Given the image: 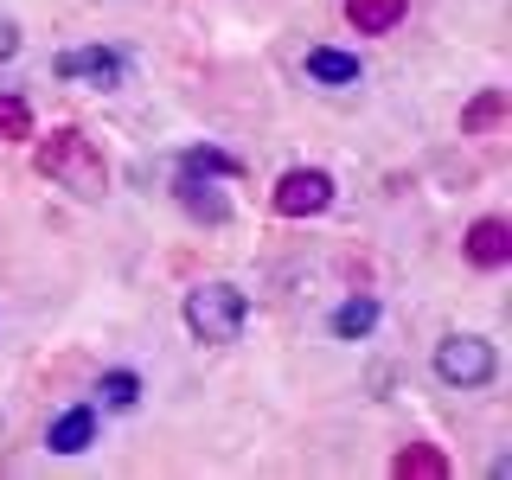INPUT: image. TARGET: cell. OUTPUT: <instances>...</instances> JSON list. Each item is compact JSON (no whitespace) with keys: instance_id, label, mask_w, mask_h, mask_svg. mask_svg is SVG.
Returning a JSON list of instances; mask_svg holds the SVG:
<instances>
[{"instance_id":"obj_1","label":"cell","mask_w":512,"mask_h":480,"mask_svg":"<svg viewBox=\"0 0 512 480\" xmlns=\"http://www.w3.org/2000/svg\"><path fill=\"white\" fill-rule=\"evenodd\" d=\"M39 173L64 192H77V199H103L109 186V160L96 148L90 135H77V128H52V135L39 141Z\"/></svg>"},{"instance_id":"obj_2","label":"cell","mask_w":512,"mask_h":480,"mask_svg":"<svg viewBox=\"0 0 512 480\" xmlns=\"http://www.w3.org/2000/svg\"><path fill=\"white\" fill-rule=\"evenodd\" d=\"M244 320H250V301H244V288H231V282H205V288L186 295V327L199 333V340H212V346L237 340Z\"/></svg>"},{"instance_id":"obj_3","label":"cell","mask_w":512,"mask_h":480,"mask_svg":"<svg viewBox=\"0 0 512 480\" xmlns=\"http://www.w3.org/2000/svg\"><path fill=\"white\" fill-rule=\"evenodd\" d=\"M436 378L455 384V391H480L493 378V346L474 340V333H455V340L436 346Z\"/></svg>"},{"instance_id":"obj_4","label":"cell","mask_w":512,"mask_h":480,"mask_svg":"<svg viewBox=\"0 0 512 480\" xmlns=\"http://www.w3.org/2000/svg\"><path fill=\"white\" fill-rule=\"evenodd\" d=\"M327 205H333V180L320 167H295V173L276 180V212L282 218H314V212H327Z\"/></svg>"},{"instance_id":"obj_5","label":"cell","mask_w":512,"mask_h":480,"mask_svg":"<svg viewBox=\"0 0 512 480\" xmlns=\"http://www.w3.org/2000/svg\"><path fill=\"white\" fill-rule=\"evenodd\" d=\"M58 77H64V84H90V90H116L128 77V64L116 52H103V45H84V52L58 58Z\"/></svg>"},{"instance_id":"obj_6","label":"cell","mask_w":512,"mask_h":480,"mask_svg":"<svg viewBox=\"0 0 512 480\" xmlns=\"http://www.w3.org/2000/svg\"><path fill=\"white\" fill-rule=\"evenodd\" d=\"M468 263L474 269H506L512 263V224L506 218H480L468 231Z\"/></svg>"},{"instance_id":"obj_7","label":"cell","mask_w":512,"mask_h":480,"mask_svg":"<svg viewBox=\"0 0 512 480\" xmlns=\"http://www.w3.org/2000/svg\"><path fill=\"white\" fill-rule=\"evenodd\" d=\"M90 436H96V410H64L45 442H52V455H84Z\"/></svg>"},{"instance_id":"obj_8","label":"cell","mask_w":512,"mask_h":480,"mask_svg":"<svg viewBox=\"0 0 512 480\" xmlns=\"http://www.w3.org/2000/svg\"><path fill=\"white\" fill-rule=\"evenodd\" d=\"M180 205H186L192 218H205V224H224V218H231L224 192H218V186H205L199 173H180Z\"/></svg>"},{"instance_id":"obj_9","label":"cell","mask_w":512,"mask_h":480,"mask_svg":"<svg viewBox=\"0 0 512 480\" xmlns=\"http://www.w3.org/2000/svg\"><path fill=\"white\" fill-rule=\"evenodd\" d=\"M391 474L397 480H448V455H442V448H429V442H410L404 455L391 461Z\"/></svg>"},{"instance_id":"obj_10","label":"cell","mask_w":512,"mask_h":480,"mask_svg":"<svg viewBox=\"0 0 512 480\" xmlns=\"http://www.w3.org/2000/svg\"><path fill=\"white\" fill-rule=\"evenodd\" d=\"M308 77H314V84L346 90V84H359V58H346V52H333V45H320V52H308Z\"/></svg>"},{"instance_id":"obj_11","label":"cell","mask_w":512,"mask_h":480,"mask_svg":"<svg viewBox=\"0 0 512 480\" xmlns=\"http://www.w3.org/2000/svg\"><path fill=\"white\" fill-rule=\"evenodd\" d=\"M410 0H346V20L359 32H391L397 20H404Z\"/></svg>"},{"instance_id":"obj_12","label":"cell","mask_w":512,"mask_h":480,"mask_svg":"<svg viewBox=\"0 0 512 480\" xmlns=\"http://www.w3.org/2000/svg\"><path fill=\"white\" fill-rule=\"evenodd\" d=\"M506 116V90H487V96H474L468 109H461V135H480V128H493Z\"/></svg>"},{"instance_id":"obj_13","label":"cell","mask_w":512,"mask_h":480,"mask_svg":"<svg viewBox=\"0 0 512 480\" xmlns=\"http://www.w3.org/2000/svg\"><path fill=\"white\" fill-rule=\"evenodd\" d=\"M378 327V301H346L340 314H333V333H340V340H359V333H372Z\"/></svg>"},{"instance_id":"obj_14","label":"cell","mask_w":512,"mask_h":480,"mask_svg":"<svg viewBox=\"0 0 512 480\" xmlns=\"http://www.w3.org/2000/svg\"><path fill=\"white\" fill-rule=\"evenodd\" d=\"M96 397H103L109 410H128L141 397V378L135 372H103V384H96Z\"/></svg>"},{"instance_id":"obj_15","label":"cell","mask_w":512,"mask_h":480,"mask_svg":"<svg viewBox=\"0 0 512 480\" xmlns=\"http://www.w3.org/2000/svg\"><path fill=\"white\" fill-rule=\"evenodd\" d=\"M32 135V109L20 96H0V141H26Z\"/></svg>"},{"instance_id":"obj_16","label":"cell","mask_w":512,"mask_h":480,"mask_svg":"<svg viewBox=\"0 0 512 480\" xmlns=\"http://www.w3.org/2000/svg\"><path fill=\"white\" fill-rule=\"evenodd\" d=\"M180 173H237L224 154H212V148H192L186 160H180Z\"/></svg>"},{"instance_id":"obj_17","label":"cell","mask_w":512,"mask_h":480,"mask_svg":"<svg viewBox=\"0 0 512 480\" xmlns=\"http://www.w3.org/2000/svg\"><path fill=\"white\" fill-rule=\"evenodd\" d=\"M13 52H20V26H13L7 13H0V64H7Z\"/></svg>"}]
</instances>
